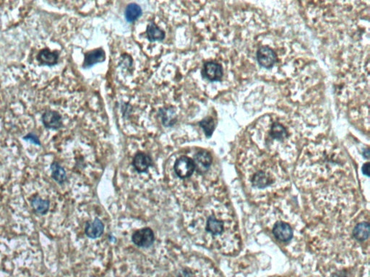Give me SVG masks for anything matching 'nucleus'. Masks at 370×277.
Listing matches in <instances>:
<instances>
[{
    "mask_svg": "<svg viewBox=\"0 0 370 277\" xmlns=\"http://www.w3.org/2000/svg\"><path fill=\"white\" fill-rule=\"evenodd\" d=\"M42 122L46 128L58 129L62 126V116L58 112L48 111L42 115Z\"/></svg>",
    "mask_w": 370,
    "mask_h": 277,
    "instance_id": "nucleus-11",
    "label": "nucleus"
},
{
    "mask_svg": "<svg viewBox=\"0 0 370 277\" xmlns=\"http://www.w3.org/2000/svg\"><path fill=\"white\" fill-rule=\"evenodd\" d=\"M31 207L36 213L44 215L48 212L50 207V202L47 199H43L39 196H34L31 200Z\"/></svg>",
    "mask_w": 370,
    "mask_h": 277,
    "instance_id": "nucleus-14",
    "label": "nucleus"
},
{
    "mask_svg": "<svg viewBox=\"0 0 370 277\" xmlns=\"http://www.w3.org/2000/svg\"><path fill=\"white\" fill-rule=\"evenodd\" d=\"M142 15V9L138 4L132 3L126 7L125 17L128 22H134Z\"/></svg>",
    "mask_w": 370,
    "mask_h": 277,
    "instance_id": "nucleus-18",
    "label": "nucleus"
},
{
    "mask_svg": "<svg viewBox=\"0 0 370 277\" xmlns=\"http://www.w3.org/2000/svg\"><path fill=\"white\" fill-rule=\"evenodd\" d=\"M23 139H24L25 140L31 141V142L34 143L35 145H41V142L40 141H39V139L38 138L37 136L35 135L33 133L27 134Z\"/></svg>",
    "mask_w": 370,
    "mask_h": 277,
    "instance_id": "nucleus-20",
    "label": "nucleus"
},
{
    "mask_svg": "<svg viewBox=\"0 0 370 277\" xmlns=\"http://www.w3.org/2000/svg\"><path fill=\"white\" fill-rule=\"evenodd\" d=\"M132 166L135 167L136 171L139 173H143L146 172L152 166L151 158L145 153H137L132 161Z\"/></svg>",
    "mask_w": 370,
    "mask_h": 277,
    "instance_id": "nucleus-12",
    "label": "nucleus"
},
{
    "mask_svg": "<svg viewBox=\"0 0 370 277\" xmlns=\"http://www.w3.org/2000/svg\"><path fill=\"white\" fill-rule=\"evenodd\" d=\"M155 237L149 227L137 229L132 235V241L138 248H148L153 245Z\"/></svg>",
    "mask_w": 370,
    "mask_h": 277,
    "instance_id": "nucleus-6",
    "label": "nucleus"
},
{
    "mask_svg": "<svg viewBox=\"0 0 370 277\" xmlns=\"http://www.w3.org/2000/svg\"><path fill=\"white\" fill-rule=\"evenodd\" d=\"M257 60L262 67L270 69L277 61V55L268 46H262L257 50Z\"/></svg>",
    "mask_w": 370,
    "mask_h": 277,
    "instance_id": "nucleus-7",
    "label": "nucleus"
},
{
    "mask_svg": "<svg viewBox=\"0 0 370 277\" xmlns=\"http://www.w3.org/2000/svg\"><path fill=\"white\" fill-rule=\"evenodd\" d=\"M175 173L181 179H186L193 175L195 165L192 158L182 156L177 160L174 166Z\"/></svg>",
    "mask_w": 370,
    "mask_h": 277,
    "instance_id": "nucleus-5",
    "label": "nucleus"
},
{
    "mask_svg": "<svg viewBox=\"0 0 370 277\" xmlns=\"http://www.w3.org/2000/svg\"><path fill=\"white\" fill-rule=\"evenodd\" d=\"M240 169L248 191L257 202L270 200L290 183L284 169L265 156L245 158Z\"/></svg>",
    "mask_w": 370,
    "mask_h": 277,
    "instance_id": "nucleus-2",
    "label": "nucleus"
},
{
    "mask_svg": "<svg viewBox=\"0 0 370 277\" xmlns=\"http://www.w3.org/2000/svg\"><path fill=\"white\" fill-rule=\"evenodd\" d=\"M266 139H268L266 143L268 145L284 144L289 139V131L282 123L273 122L268 131Z\"/></svg>",
    "mask_w": 370,
    "mask_h": 277,
    "instance_id": "nucleus-4",
    "label": "nucleus"
},
{
    "mask_svg": "<svg viewBox=\"0 0 370 277\" xmlns=\"http://www.w3.org/2000/svg\"><path fill=\"white\" fill-rule=\"evenodd\" d=\"M193 161L195 165V170L200 174H203L209 170L213 159L211 155L208 151L201 150L194 155Z\"/></svg>",
    "mask_w": 370,
    "mask_h": 277,
    "instance_id": "nucleus-9",
    "label": "nucleus"
},
{
    "mask_svg": "<svg viewBox=\"0 0 370 277\" xmlns=\"http://www.w3.org/2000/svg\"><path fill=\"white\" fill-rule=\"evenodd\" d=\"M104 232V223L99 218H95L93 221L87 222L85 224V234L89 238H99L103 235Z\"/></svg>",
    "mask_w": 370,
    "mask_h": 277,
    "instance_id": "nucleus-10",
    "label": "nucleus"
},
{
    "mask_svg": "<svg viewBox=\"0 0 370 277\" xmlns=\"http://www.w3.org/2000/svg\"><path fill=\"white\" fill-rule=\"evenodd\" d=\"M194 234L202 244L227 254L240 251L241 239L235 214L226 196H215L199 208L194 218Z\"/></svg>",
    "mask_w": 370,
    "mask_h": 277,
    "instance_id": "nucleus-1",
    "label": "nucleus"
},
{
    "mask_svg": "<svg viewBox=\"0 0 370 277\" xmlns=\"http://www.w3.org/2000/svg\"><path fill=\"white\" fill-rule=\"evenodd\" d=\"M38 59L41 64L52 66L57 64L58 61V54L50 52L48 49H44L39 53Z\"/></svg>",
    "mask_w": 370,
    "mask_h": 277,
    "instance_id": "nucleus-15",
    "label": "nucleus"
},
{
    "mask_svg": "<svg viewBox=\"0 0 370 277\" xmlns=\"http://www.w3.org/2000/svg\"><path fill=\"white\" fill-rule=\"evenodd\" d=\"M297 226L292 224V220L287 217L279 215L272 220L271 231L273 237L278 243L288 245L292 243L295 237V230Z\"/></svg>",
    "mask_w": 370,
    "mask_h": 277,
    "instance_id": "nucleus-3",
    "label": "nucleus"
},
{
    "mask_svg": "<svg viewBox=\"0 0 370 277\" xmlns=\"http://www.w3.org/2000/svg\"><path fill=\"white\" fill-rule=\"evenodd\" d=\"M200 125L205 131V134H206L207 137H210L213 134L215 128L214 121H213V118L208 117V118L200 121Z\"/></svg>",
    "mask_w": 370,
    "mask_h": 277,
    "instance_id": "nucleus-19",
    "label": "nucleus"
},
{
    "mask_svg": "<svg viewBox=\"0 0 370 277\" xmlns=\"http://www.w3.org/2000/svg\"><path fill=\"white\" fill-rule=\"evenodd\" d=\"M105 59V53L101 49H96L85 55L84 64L85 68L91 67L95 64L104 61Z\"/></svg>",
    "mask_w": 370,
    "mask_h": 277,
    "instance_id": "nucleus-13",
    "label": "nucleus"
},
{
    "mask_svg": "<svg viewBox=\"0 0 370 277\" xmlns=\"http://www.w3.org/2000/svg\"><path fill=\"white\" fill-rule=\"evenodd\" d=\"M147 36L150 41H162L165 38V32L154 23H151L147 27Z\"/></svg>",
    "mask_w": 370,
    "mask_h": 277,
    "instance_id": "nucleus-17",
    "label": "nucleus"
},
{
    "mask_svg": "<svg viewBox=\"0 0 370 277\" xmlns=\"http://www.w3.org/2000/svg\"><path fill=\"white\" fill-rule=\"evenodd\" d=\"M52 177L55 181L60 184H63L67 180V173L64 167H62L58 163H53L51 166Z\"/></svg>",
    "mask_w": 370,
    "mask_h": 277,
    "instance_id": "nucleus-16",
    "label": "nucleus"
},
{
    "mask_svg": "<svg viewBox=\"0 0 370 277\" xmlns=\"http://www.w3.org/2000/svg\"><path fill=\"white\" fill-rule=\"evenodd\" d=\"M203 72L204 75L210 81H219L224 75V69L219 63L208 61L204 64Z\"/></svg>",
    "mask_w": 370,
    "mask_h": 277,
    "instance_id": "nucleus-8",
    "label": "nucleus"
}]
</instances>
